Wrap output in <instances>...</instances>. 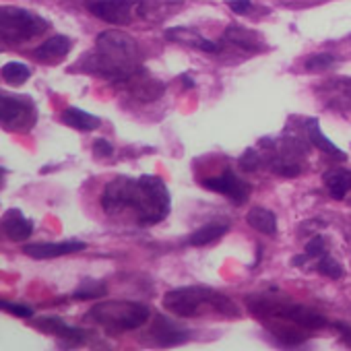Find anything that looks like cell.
<instances>
[{"instance_id": "6da1fadb", "label": "cell", "mask_w": 351, "mask_h": 351, "mask_svg": "<svg viewBox=\"0 0 351 351\" xmlns=\"http://www.w3.org/2000/svg\"><path fill=\"white\" fill-rule=\"evenodd\" d=\"M136 42L124 32H104L97 36L95 50L85 58L87 71L124 85L141 66Z\"/></svg>"}, {"instance_id": "d6986e66", "label": "cell", "mask_w": 351, "mask_h": 351, "mask_svg": "<svg viewBox=\"0 0 351 351\" xmlns=\"http://www.w3.org/2000/svg\"><path fill=\"white\" fill-rule=\"evenodd\" d=\"M306 130H308V141H310L316 149H320V151L326 153V155H335L337 159H345V151H341V149L322 132L320 122H318L316 118H310V120L306 122Z\"/></svg>"}, {"instance_id": "5bb4252c", "label": "cell", "mask_w": 351, "mask_h": 351, "mask_svg": "<svg viewBox=\"0 0 351 351\" xmlns=\"http://www.w3.org/2000/svg\"><path fill=\"white\" fill-rule=\"evenodd\" d=\"M322 182L328 191V197L335 201H343L351 193V169L345 167H330L324 171Z\"/></svg>"}, {"instance_id": "83f0119b", "label": "cell", "mask_w": 351, "mask_h": 351, "mask_svg": "<svg viewBox=\"0 0 351 351\" xmlns=\"http://www.w3.org/2000/svg\"><path fill=\"white\" fill-rule=\"evenodd\" d=\"M0 308H3L5 312H11L19 318H32L34 316V308L32 306H25V304H15V302H5L0 300Z\"/></svg>"}, {"instance_id": "f1b7e54d", "label": "cell", "mask_w": 351, "mask_h": 351, "mask_svg": "<svg viewBox=\"0 0 351 351\" xmlns=\"http://www.w3.org/2000/svg\"><path fill=\"white\" fill-rule=\"evenodd\" d=\"M240 165H242L244 171H254V169H258V165H261V155H258L254 149H248V151L240 157Z\"/></svg>"}, {"instance_id": "603a6c76", "label": "cell", "mask_w": 351, "mask_h": 351, "mask_svg": "<svg viewBox=\"0 0 351 351\" xmlns=\"http://www.w3.org/2000/svg\"><path fill=\"white\" fill-rule=\"evenodd\" d=\"M230 230L228 223H221V221H211V223H205L201 226L191 238H189V244L191 246H209L213 244L215 240H219L221 236H226Z\"/></svg>"}, {"instance_id": "2e32d148", "label": "cell", "mask_w": 351, "mask_h": 351, "mask_svg": "<svg viewBox=\"0 0 351 351\" xmlns=\"http://www.w3.org/2000/svg\"><path fill=\"white\" fill-rule=\"evenodd\" d=\"M38 326H40L42 330H46V332H50V335L62 339V341H71V343H81V341L87 337V332H85L83 328L73 326V324L60 320L58 316H46V318L38 320Z\"/></svg>"}, {"instance_id": "7402d4cb", "label": "cell", "mask_w": 351, "mask_h": 351, "mask_svg": "<svg viewBox=\"0 0 351 351\" xmlns=\"http://www.w3.org/2000/svg\"><path fill=\"white\" fill-rule=\"evenodd\" d=\"M62 122H64L66 126H71V128L85 130V132L95 130V128H99V124H101V120H99L97 116H93V114L85 112V110H81V108H75V106L64 110V114H62Z\"/></svg>"}, {"instance_id": "836d02e7", "label": "cell", "mask_w": 351, "mask_h": 351, "mask_svg": "<svg viewBox=\"0 0 351 351\" xmlns=\"http://www.w3.org/2000/svg\"><path fill=\"white\" fill-rule=\"evenodd\" d=\"M182 83H184V85H186L189 89H193V87H195V81H193V79H191L189 75H182Z\"/></svg>"}, {"instance_id": "4dcf8cb0", "label": "cell", "mask_w": 351, "mask_h": 351, "mask_svg": "<svg viewBox=\"0 0 351 351\" xmlns=\"http://www.w3.org/2000/svg\"><path fill=\"white\" fill-rule=\"evenodd\" d=\"M93 153H95L97 157H110V155L114 153V147H112V143H110V141H106V138H97V141L93 143Z\"/></svg>"}, {"instance_id": "7a4b0ae2", "label": "cell", "mask_w": 351, "mask_h": 351, "mask_svg": "<svg viewBox=\"0 0 351 351\" xmlns=\"http://www.w3.org/2000/svg\"><path fill=\"white\" fill-rule=\"evenodd\" d=\"M163 308L176 316L182 318H197L203 314H221V316H240V310L234 300L228 295L201 287V285H191V287H178L171 289L163 295Z\"/></svg>"}, {"instance_id": "5b68a950", "label": "cell", "mask_w": 351, "mask_h": 351, "mask_svg": "<svg viewBox=\"0 0 351 351\" xmlns=\"http://www.w3.org/2000/svg\"><path fill=\"white\" fill-rule=\"evenodd\" d=\"M50 23L34 11L19 7H0V40L9 44H25L42 36Z\"/></svg>"}, {"instance_id": "1f68e13d", "label": "cell", "mask_w": 351, "mask_h": 351, "mask_svg": "<svg viewBox=\"0 0 351 351\" xmlns=\"http://www.w3.org/2000/svg\"><path fill=\"white\" fill-rule=\"evenodd\" d=\"M332 326H335L337 332L341 335V341H343L347 347H351V326L345 324V322H332Z\"/></svg>"}, {"instance_id": "44dd1931", "label": "cell", "mask_w": 351, "mask_h": 351, "mask_svg": "<svg viewBox=\"0 0 351 351\" xmlns=\"http://www.w3.org/2000/svg\"><path fill=\"white\" fill-rule=\"evenodd\" d=\"M226 40L230 44H234V46H238V48L252 50V52H256V50L263 48V42H261L258 34L256 32H250V29H246L242 25H230L226 29Z\"/></svg>"}, {"instance_id": "30bf717a", "label": "cell", "mask_w": 351, "mask_h": 351, "mask_svg": "<svg viewBox=\"0 0 351 351\" xmlns=\"http://www.w3.org/2000/svg\"><path fill=\"white\" fill-rule=\"evenodd\" d=\"M149 337L159 345V347H173V345H180L186 343L191 339V332L180 326L178 322H173L171 318L157 314L149 326Z\"/></svg>"}, {"instance_id": "7c38bea8", "label": "cell", "mask_w": 351, "mask_h": 351, "mask_svg": "<svg viewBox=\"0 0 351 351\" xmlns=\"http://www.w3.org/2000/svg\"><path fill=\"white\" fill-rule=\"evenodd\" d=\"M124 87L130 91L132 97H136L138 101H155L165 93V83L151 77L145 69H138L126 83Z\"/></svg>"}, {"instance_id": "d4e9b609", "label": "cell", "mask_w": 351, "mask_h": 351, "mask_svg": "<svg viewBox=\"0 0 351 351\" xmlns=\"http://www.w3.org/2000/svg\"><path fill=\"white\" fill-rule=\"evenodd\" d=\"M316 271L318 273H322L324 277H328V279H341L343 277V267L339 265V261L332 256V254H322L320 258H318V263H316Z\"/></svg>"}, {"instance_id": "d6a6232c", "label": "cell", "mask_w": 351, "mask_h": 351, "mask_svg": "<svg viewBox=\"0 0 351 351\" xmlns=\"http://www.w3.org/2000/svg\"><path fill=\"white\" fill-rule=\"evenodd\" d=\"M230 9L238 15H244L252 9V3L250 0H230Z\"/></svg>"}, {"instance_id": "ac0fdd59", "label": "cell", "mask_w": 351, "mask_h": 351, "mask_svg": "<svg viewBox=\"0 0 351 351\" xmlns=\"http://www.w3.org/2000/svg\"><path fill=\"white\" fill-rule=\"evenodd\" d=\"M318 91L328 95V104L330 106H339V108L351 110V77L330 79V81L322 83Z\"/></svg>"}, {"instance_id": "4fadbf2b", "label": "cell", "mask_w": 351, "mask_h": 351, "mask_svg": "<svg viewBox=\"0 0 351 351\" xmlns=\"http://www.w3.org/2000/svg\"><path fill=\"white\" fill-rule=\"evenodd\" d=\"M165 38L169 42H176V44H182V46H191V48H197V50H203V52H209V54H215L221 50L219 44L203 38L199 32L191 29V27H171L165 32Z\"/></svg>"}, {"instance_id": "ffe728a7", "label": "cell", "mask_w": 351, "mask_h": 351, "mask_svg": "<svg viewBox=\"0 0 351 351\" xmlns=\"http://www.w3.org/2000/svg\"><path fill=\"white\" fill-rule=\"evenodd\" d=\"M246 221L252 230L265 234V236H275L277 234V217L273 211L265 209V207H252L246 213Z\"/></svg>"}, {"instance_id": "52a82bcc", "label": "cell", "mask_w": 351, "mask_h": 351, "mask_svg": "<svg viewBox=\"0 0 351 351\" xmlns=\"http://www.w3.org/2000/svg\"><path fill=\"white\" fill-rule=\"evenodd\" d=\"M36 118L38 112L29 99L0 91V124L11 130H29L36 124Z\"/></svg>"}, {"instance_id": "e0dca14e", "label": "cell", "mask_w": 351, "mask_h": 351, "mask_svg": "<svg viewBox=\"0 0 351 351\" xmlns=\"http://www.w3.org/2000/svg\"><path fill=\"white\" fill-rule=\"evenodd\" d=\"M73 48V42L71 38L66 36H52L50 40H46L44 44H40L36 50H34V56L42 62H58L62 60Z\"/></svg>"}, {"instance_id": "d590c367", "label": "cell", "mask_w": 351, "mask_h": 351, "mask_svg": "<svg viewBox=\"0 0 351 351\" xmlns=\"http://www.w3.org/2000/svg\"><path fill=\"white\" fill-rule=\"evenodd\" d=\"M349 205H351V201H349Z\"/></svg>"}, {"instance_id": "277c9868", "label": "cell", "mask_w": 351, "mask_h": 351, "mask_svg": "<svg viewBox=\"0 0 351 351\" xmlns=\"http://www.w3.org/2000/svg\"><path fill=\"white\" fill-rule=\"evenodd\" d=\"M89 318H93L97 324L122 332V330H134L147 324L151 318V308L141 302H128V300H110L104 304H97L89 310Z\"/></svg>"}, {"instance_id": "3957f363", "label": "cell", "mask_w": 351, "mask_h": 351, "mask_svg": "<svg viewBox=\"0 0 351 351\" xmlns=\"http://www.w3.org/2000/svg\"><path fill=\"white\" fill-rule=\"evenodd\" d=\"M171 199L165 182L157 176H141L136 178V195L132 213L141 226H155L169 215Z\"/></svg>"}, {"instance_id": "4316f807", "label": "cell", "mask_w": 351, "mask_h": 351, "mask_svg": "<svg viewBox=\"0 0 351 351\" xmlns=\"http://www.w3.org/2000/svg\"><path fill=\"white\" fill-rule=\"evenodd\" d=\"M101 295H106V285L104 283H89V285L79 287L75 291L77 300H95V298H101Z\"/></svg>"}, {"instance_id": "484cf974", "label": "cell", "mask_w": 351, "mask_h": 351, "mask_svg": "<svg viewBox=\"0 0 351 351\" xmlns=\"http://www.w3.org/2000/svg\"><path fill=\"white\" fill-rule=\"evenodd\" d=\"M335 56L332 54H314L306 60V71L308 73H324L335 64Z\"/></svg>"}, {"instance_id": "ba28073f", "label": "cell", "mask_w": 351, "mask_h": 351, "mask_svg": "<svg viewBox=\"0 0 351 351\" xmlns=\"http://www.w3.org/2000/svg\"><path fill=\"white\" fill-rule=\"evenodd\" d=\"M203 186L213 191V193H219L223 197H228L230 201H234L236 205H244L252 193V186L242 180L240 176L232 169H226L221 171L219 176H211V178L203 180Z\"/></svg>"}, {"instance_id": "9a60e30c", "label": "cell", "mask_w": 351, "mask_h": 351, "mask_svg": "<svg viewBox=\"0 0 351 351\" xmlns=\"http://www.w3.org/2000/svg\"><path fill=\"white\" fill-rule=\"evenodd\" d=\"M3 232L11 238V240H15V242H25L32 234H34V221L32 219H27L23 213H21V209H11V211H7L5 213V217H3Z\"/></svg>"}, {"instance_id": "cb8c5ba5", "label": "cell", "mask_w": 351, "mask_h": 351, "mask_svg": "<svg viewBox=\"0 0 351 351\" xmlns=\"http://www.w3.org/2000/svg\"><path fill=\"white\" fill-rule=\"evenodd\" d=\"M0 75H3V79L13 85V87H21L23 83L29 81L32 77V69L23 62H7L3 69H0Z\"/></svg>"}, {"instance_id": "8992f818", "label": "cell", "mask_w": 351, "mask_h": 351, "mask_svg": "<svg viewBox=\"0 0 351 351\" xmlns=\"http://www.w3.org/2000/svg\"><path fill=\"white\" fill-rule=\"evenodd\" d=\"M254 312H263L269 318H277V320H289L306 330H322L328 320L318 314L316 310L308 308V306H300V304H275V302H263V304H252Z\"/></svg>"}, {"instance_id": "9c48e42d", "label": "cell", "mask_w": 351, "mask_h": 351, "mask_svg": "<svg viewBox=\"0 0 351 351\" xmlns=\"http://www.w3.org/2000/svg\"><path fill=\"white\" fill-rule=\"evenodd\" d=\"M87 9L93 17L110 25H128L132 21L134 3L132 0H91Z\"/></svg>"}, {"instance_id": "e575fe53", "label": "cell", "mask_w": 351, "mask_h": 351, "mask_svg": "<svg viewBox=\"0 0 351 351\" xmlns=\"http://www.w3.org/2000/svg\"><path fill=\"white\" fill-rule=\"evenodd\" d=\"M5 176H7V169H5V167H0V184H3V180H5Z\"/></svg>"}, {"instance_id": "f546056e", "label": "cell", "mask_w": 351, "mask_h": 351, "mask_svg": "<svg viewBox=\"0 0 351 351\" xmlns=\"http://www.w3.org/2000/svg\"><path fill=\"white\" fill-rule=\"evenodd\" d=\"M306 254H308L310 258H320L322 254H326V242H324L320 236L312 238V240L306 244Z\"/></svg>"}, {"instance_id": "8fae6325", "label": "cell", "mask_w": 351, "mask_h": 351, "mask_svg": "<svg viewBox=\"0 0 351 351\" xmlns=\"http://www.w3.org/2000/svg\"><path fill=\"white\" fill-rule=\"evenodd\" d=\"M85 248H87V244L81 242V240L34 242V244H25L23 246V254H27L29 258H36V261H50V258H58V256H64V254L81 252Z\"/></svg>"}]
</instances>
